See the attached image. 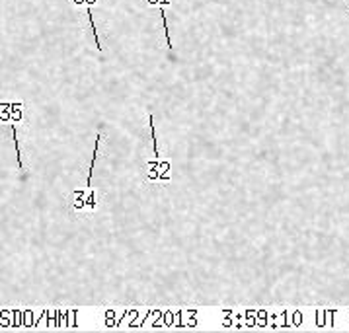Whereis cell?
<instances>
[{
  "label": "cell",
  "mask_w": 349,
  "mask_h": 333,
  "mask_svg": "<svg viewBox=\"0 0 349 333\" xmlns=\"http://www.w3.org/2000/svg\"><path fill=\"white\" fill-rule=\"evenodd\" d=\"M98 206V197L94 191L90 193H76L74 199H72V208L74 210H96Z\"/></svg>",
  "instance_id": "cell-1"
},
{
  "label": "cell",
  "mask_w": 349,
  "mask_h": 333,
  "mask_svg": "<svg viewBox=\"0 0 349 333\" xmlns=\"http://www.w3.org/2000/svg\"><path fill=\"white\" fill-rule=\"evenodd\" d=\"M168 176H170V164L168 162H160V160L152 162L150 174H148L150 180H166Z\"/></svg>",
  "instance_id": "cell-2"
}]
</instances>
